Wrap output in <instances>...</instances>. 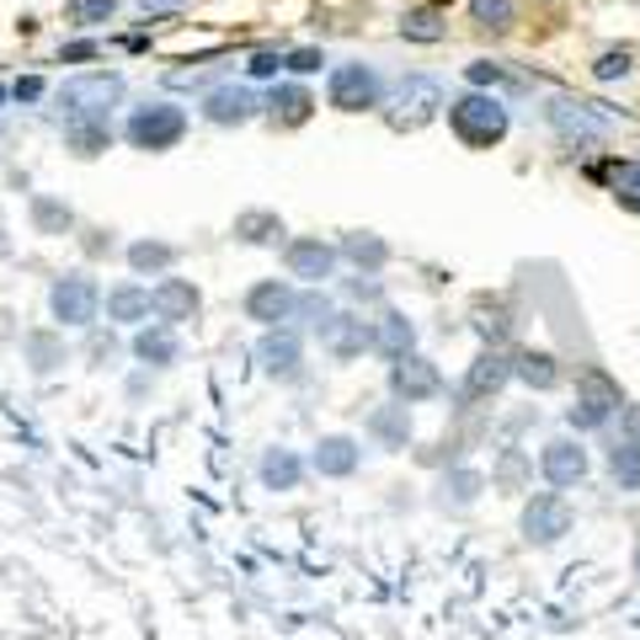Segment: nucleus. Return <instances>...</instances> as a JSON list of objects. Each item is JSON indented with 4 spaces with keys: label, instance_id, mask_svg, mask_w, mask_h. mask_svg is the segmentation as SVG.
<instances>
[{
    "label": "nucleus",
    "instance_id": "obj_1",
    "mask_svg": "<svg viewBox=\"0 0 640 640\" xmlns=\"http://www.w3.org/2000/svg\"><path fill=\"white\" fill-rule=\"evenodd\" d=\"M449 128L459 134V145L491 150V145L507 139V107H502V96L491 92H464L449 102Z\"/></svg>",
    "mask_w": 640,
    "mask_h": 640
},
{
    "label": "nucleus",
    "instance_id": "obj_2",
    "mask_svg": "<svg viewBox=\"0 0 640 640\" xmlns=\"http://www.w3.org/2000/svg\"><path fill=\"white\" fill-rule=\"evenodd\" d=\"M123 102V75L113 70H92V75H75L60 86V113L64 123H107V113Z\"/></svg>",
    "mask_w": 640,
    "mask_h": 640
},
{
    "label": "nucleus",
    "instance_id": "obj_3",
    "mask_svg": "<svg viewBox=\"0 0 640 640\" xmlns=\"http://www.w3.org/2000/svg\"><path fill=\"white\" fill-rule=\"evenodd\" d=\"M545 118H549V128H555L566 145H577V150L604 145V139L613 134V123H619L604 102H571V96H549Z\"/></svg>",
    "mask_w": 640,
    "mask_h": 640
},
{
    "label": "nucleus",
    "instance_id": "obj_4",
    "mask_svg": "<svg viewBox=\"0 0 640 640\" xmlns=\"http://www.w3.org/2000/svg\"><path fill=\"white\" fill-rule=\"evenodd\" d=\"M187 134V113L177 102H145L128 113V145L139 150H171Z\"/></svg>",
    "mask_w": 640,
    "mask_h": 640
},
{
    "label": "nucleus",
    "instance_id": "obj_5",
    "mask_svg": "<svg viewBox=\"0 0 640 640\" xmlns=\"http://www.w3.org/2000/svg\"><path fill=\"white\" fill-rule=\"evenodd\" d=\"M625 406V396H619V385H613L604 368H587L577 379V406L566 411V422L577 427V432H592V427H604Z\"/></svg>",
    "mask_w": 640,
    "mask_h": 640
},
{
    "label": "nucleus",
    "instance_id": "obj_6",
    "mask_svg": "<svg viewBox=\"0 0 640 640\" xmlns=\"http://www.w3.org/2000/svg\"><path fill=\"white\" fill-rule=\"evenodd\" d=\"M571 502L560 496V491H534L528 502H523V539L528 545H555V539H566L571 534Z\"/></svg>",
    "mask_w": 640,
    "mask_h": 640
},
{
    "label": "nucleus",
    "instance_id": "obj_7",
    "mask_svg": "<svg viewBox=\"0 0 640 640\" xmlns=\"http://www.w3.org/2000/svg\"><path fill=\"white\" fill-rule=\"evenodd\" d=\"M326 102L336 113H368V107H379V75L368 64H336Z\"/></svg>",
    "mask_w": 640,
    "mask_h": 640
},
{
    "label": "nucleus",
    "instance_id": "obj_8",
    "mask_svg": "<svg viewBox=\"0 0 640 640\" xmlns=\"http://www.w3.org/2000/svg\"><path fill=\"white\" fill-rule=\"evenodd\" d=\"M49 305H54V321H60V326H92L96 305H102V288H96L86 273H70L54 283Z\"/></svg>",
    "mask_w": 640,
    "mask_h": 640
},
{
    "label": "nucleus",
    "instance_id": "obj_9",
    "mask_svg": "<svg viewBox=\"0 0 640 640\" xmlns=\"http://www.w3.org/2000/svg\"><path fill=\"white\" fill-rule=\"evenodd\" d=\"M438 107H443V86L427 81V75H406L400 92H396V113H390V123H396V128H422Z\"/></svg>",
    "mask_w": 640,
    "mask_h": 640
},
{
    "label": "nucleus",
    "instance_id": "obj_10",
    "mask_svg": "<svg viewBox=\"0 0 640 640\" xmlns=\"http://www.w3.org/2000/svg\"><path fill=\"white\" fill-rule=\"evenodd\" d=\"M390 390H396V400L417 406V400L443 396V374H438V364H427V358H417V353H406V358L390 364Z\"/></svg>",
    "mask_w": 640,
    "mask_h": 640
},
{
    "label": "nucleus",
    "instance_id": "obj_11",
    "mask_svg": "<svg viewBox=\"0 0 640 640\" xmlns=\"http://www.w3.org/2000/svg\"><path fill=\"white\" fill-rule=\"evenodd\" d=\"M283 267H288V277H300V283H309V288H321V283L336 273V245H326L321 235L288 241V251H283Z\"/></svg>",
    "mask_w": 640,
    "mask_h": 640
},
{
    "label": "nucleus",
    "instance_id": "obj_12",
    "mask_svg": "<svg viewBox=\"0 0 640 640\" xmlns=\"http://www.w3.org/2000/svg\"><path fill=\"white\" fill-rule=\"evenodd\" d=\"M539 470H545L549 486L571 491V486H581V481H587V449H581V443H571V438H549L545 454H539Z\"/></svg>",
    "mask_w": 640,
    "mask_h": 640
},
{
    "label": "nucleus",
    "instance_id": "obj_13",
    "mask_svg": "<svg viewBox=\"0 0 640 640\" xmlns=\"http://www.w3.org/2000/svg\"><path fill=\"white\" fill-rule=\"evenodd\" d=\"M294 305H300L294 283H283V277H267V283H256V288L245 294V321L277 326V321H294Z\"/></svg>",
    "mask_w": 640,
    "mask_h": 640
},
{
    "label": "nucleus",
    "instance_id": "obj_14",
    "mask_svg": "<svg viewBox=\"0 0 640 640\" xmlns=\"http://www.w3.org/2000/svg\"><path fill=\"white\" fill-rule=\"evenodd\" d=\"M150 294H155V321H166V326L192 321V315H198V305H203V300H198V288H192L187 277H160Z\"/></svg>",
    "mask_w": 640,
    "mask_h": 640
},
{
    "label": "nucleus",
    "instance_id": "obj_15",
    "mask_svg": "<svg viewBox=\"0 0 640 640\" xmlns=\"http://www.w3.org/2000/svg\"><path fill=\"white\" fill-rule=\"evenodd\" d=\"M321 347H326L332 358H342V364H347V358H358L364 347L374 353V326H364L358 315H336L332 326L321 332Z\"/></svg>",
    "mask_w": 640,
    "mask_h": 640
},
{
    "label": "nucleus",
    "instance_id": "obj_16",
    "mask_svg": "<svg viewBox=\"0 0 640 640\" xmlns=\"http://www.w3.org/2000/svg\"><path fill=\"white\" fill-rule=\"evenodd\" d=\"M507 379H513V364H507L502 353H481V358L470 364V374H464L459 396H464V400H486V396H496Z\"/></svg>",
    "mask_w": 640,
    "mask_h": 640
},
{
    "label": "nucleus",
    "instance_id": "obj_17",
    "mask_svg": "<svg viewBox=\"0 0 640 640\" xmlns=\"http://www.w3.org/2000/svg\"><path fill=\"white\" fill-rule=\"evenodd\" d=\"M321 475H353L358 464H364V449H358V438H347V432H332V438H321L315 443V459H309Z\"/></svg>",
    "mask_w": 640,
    "mask_h": 640
},
{
    "label": "nucleus",
    "instance_id": "obj_18",
    "mask_svg": "<svg viewBox=\"0 0 640 640\" xmlns=\"http://www.w3.org/2000/svg\"><path fill=\"white\" fill-rule=\"evenodd\" d=\"M256 364L267 368V374H277V379H294L300 374V336L288 332H267L262 342H256Z\"/></svg>",
    "mask_w": 640,
    "mask_h": 640
},
{
    "label": "nucleus",
    "instance_id": "obj_19",
    "mask_svg": "<svg viewBox=\"0 0 640 640\" xmlns=\"http://www.w3.org/2000/svg\"><path fill=\"white\" fill-rule=\"evenodd\" d=\"M411 347H417V326H411L400 309H385V315L374 321V353L396 364V358H406Z\"/></svg>",
    "mask_w": 640,
    "mask_h": 640
},
{
    "label": "nucleus",
    "instance_id": "obj_20",
    "mask_svg": "<svg viewBox=\"0 0 640 640\" xmlns=\"http://www.w3.org/2000/svg\"><path fill=\"white\" fill-rule=\"evenodd\" d=\"M256 107H262V102H256V92H245V86H213L209 102H203V118L209 123H245Z\"/></svg>",
    "mask_w": 640,
    "mask_h": 640
},
{
    "label": "nucleus",
    "instance_id": "obj_21",
    "mask_svg": "<svg viewBox=\"0 0 640 640\" xmlns=\"http://www.w3.org/2000/svg\"><path fill=\"white\" fill-rule=\"evenodd\" d=\"M134 358H139V364L166 368V364H177V358H182V342H177V332L160 321V326H145V332L134 336Z\"/></svg>",
    "mask_w": 640,
    "mask_h": 640
},
{
    "label": "nucleus",
    "instance_id": "obj_22",
    "mask_svg": "<svg viewBox=\"0 0 640 640\" xmlns=\"http://www.w3.org/2000/svg\"><path fill=\"white\" fill-rule=\"evenodd\" d=\"M368 438H374L379 449H406V438H411V411H406V400L379 406V411L368 417Z\"/></svg>",
    "mask_w": 640,
    "mask_h": 640
},
{
    "label": "nucleus",
    "instance_id": "obj_23",
    "mask_svg": "<svg viewBox=\"0 0 640 640\" xmlns=\"http://www.w3.org/2000/svg\"><path fill=\"white\" fill-rule=\"evenodd\" d=\"M464 75H470V86H475V92H491V96H496V92H513V96L534 92V86H528V75H513L507 64H491V60H475Z\"/></svg>",
    "mask_w": 640,
    "mask_h": 640
},
{
    "label": "nucleus",
    "instance_id": "obj_24",
    "mask_svg": "<svg viewBox=\"0 0 640 640\" xmlns=\"http://www.w3.org/2000/svg\"><path fill=\"white\" fill-rule=\"evenodd\" d=\"M598 177L609 182V192H613V203H619V209L640 213V160H609Z\"/></svg>",
    "mask_w": 640,
    "mask_h": 640
},
{
    "label": "nucleus",
    "instance_id": "obj_25",
    "mask_svg": "<svg viewBox=\"0 0 640 640\" xmlns=\"http://www.w3.org/2000/svg\"><path fill=\"white\" fill-rule=\"evenodd\" d=\"M107 315H113V321H150L155 294L150 288H139V283H118V288L107 294Z\"/></svg>",
    "mask_w": 640,
    "mask_h": 640
},
{
    "label": "nucleus",
    "instance_id": "obj_26",
    "mask_svg": "<svg viewBox=\"0 0 640 640\" xmlns=\"http://www.w3.org/2000/svg\"><path fill=\"white\" fill-rule=\"evenodd\" d=\"M513 379H523L528 390H555L560 385V368H555V353H518L513 358Z\"/></svg>",
    "mask_w": 640,
    "mask_h": 640
},
{
    "label": "nucleus",
    "instance_id": "obj_27",
    "mask_svg": "<svg viewBox=\"0 0 640 640\" xmlns=\"http://www.w3.org/2000/svg\"><path fill=\"white\" fill-rule=\"evenodd\" d=\"M300 475H305V464L288 454V449H267V454H262V486L267 491H294Z\"/></svg>",
    "mask_w": 640,
    "mask_h": 640
},
{
    "label": "nucleus",
    "instance_id": "obj_28",
    "mask_svg": "<svg viewBox=\"0 0 640 640\" xmlns=\"http://www.w3.org/2000/svg\"><path fill=\"white\" fill-rule=\"evenodd\" d=\"M342 256L358 262V267H368V273H379V267L390 262V245L379 241V235H368V230H353V235L342 241Z\"/></svg>",
    "mask_w": 640,
    "mask_h": 640
},
{
    "label": "nucleus",
    "instance_id": "obj_29",
    "mask_svg": "<svg viewBox=\"0 0 640 640\" xmlns=\"http://www.w3.org/2000/svg\"><path fill=\"white\" fill-rule=\"evenodd\" d=\"M235 235L251 241V245H277L283 241V219L267 213V209H245L241 219H235Z\"/></svg>",
    "mask_w": 640,
    "mask_h": 640
},
{
    "label": "nucleus",
    "instance_id": "obj_30",
    "mask_svg": "<svg viewBox=\"0 0 640 640\" xmlns=\"http://www.w3.org/2000/svg\"><path fill=\"white\" fill-rule=\"evenodd\" d=\"M267 107H273L277 123H288V128H294V123H305L309 113H315V96H309L305 86H277V92L267 96Z\"/></svg>",
    "mask_w": 640,
    "mask_h": 640
},
{
    "label": "nucleus",
    "instance_id": "obj_31",
    "mask_svg": "<svg viewBox=\"0 0 640 640\" xmlns=\"http://www.w3.org/2000/svg\"><path fill=\"white\" fill-rule=\"evenodd\" d=\"M609 475L619 491H640V443H613L609 449Z\"/></svg>",
    "mask_w": 640,
    "mask_h": 640
},
{
    "label": "nucleus",
    "instance_id": "obj_32",
    "mask_svg": "<svg viewBox=\"0 0 640 640\" xmlns=\"http://www.w3.org/2000/svg\"><path fill=\"white\" fill-rule=\"evenodd\" d=\"M177 262V245H166V241H134L128 245V267L134 273H166Z\"/></svg>",
    "mask_w": 640,
    "mask_h": 640
},
{
    "label": "nucleus",
    "instance_id": "obj_33",
    "mask_svg": "<svg viewBox=\"0 0 640 640\" xmlns=\"http://www.w3.org/2000/svg\"><path fill=\"white\" fill-rule=\"evenodd\" d=\"M70 224H75L70 203H60V198H32V230H38V235H64Z\"/></svg>",
    "mask_w": 640,
    "mask_h": 640
},
{
    "label": "nucleus",
    "instance_id": "obj_34",
    "mask_svg": "<svg viewBox=\"0 0 640 640\" xmlns=\"http://www.w3.org/2000/svg\"><path fill=\"white\" fill-rule=\"evenodd\" d=\"M470 17L491 32H507L518 22V0H470Z\"/></svg>",
    "mask_w": 640,
    "mask_h": 640
},
{
    "label": "nucleus",
    "instance_id": "obj_35",
    "mask_svg": "<svg viewBox=\"0 0 640 640\" xmlns=\"http://www.w3.org/2000/svg\"><path fill=\"white\" fill-rule=\"evenodd\" d=\"M64 139L75 145V155H102L107 145H113L107 123H64Z\"/></svg>",
    "mask_w": 640,
    "mask_h": 640
},
{
    "label": "nucleus",
    "instance_id": "obj_36",
    "mask_svg": "<svg viewBox=\"0 0 640 640\" xmlns=\"http://www.w3.org/2000/svg\"><path fill=\"white\" fill-rule=\"evenodd\" d=\"M113 11H118V0H70L64 6L70 28H102V22H113Z\"/></svg>",
    "mask_w": 640,
    "mask_h": 640
},
{
    "label": "nucleus",
    "instance_id": "obj_37",
    "mask_svg": "<svg viewBox=\"0 0 640 640\" xmlns=\"http://www.w3.org/2000/svg\"><path fill=\"white\" fill-rule=\"evenodd\" d=\"M630 70H636V49H625V43H619V49H604V54L592 60V75H598V81H625Z\"/></svg>",
    "mask_w": 640,
    "mask_h": 640
},
{
    "label": "nucleus",
    "instance_id": "obj_38",
    "mask_svg": "<svg viewBox=\"0 0 640 640\" xmlns=\"http://www.w3.org/2000/svg\"><path fill=\"white\" fill-rule=\"evenodd\" d=\"M481 486H486V481H481L475 470H454V475L443 481V507H449V502H454V507H470V502L481 496Z\"/></svg>",
    "mask_w": 640,
    "mask_h": 640
},
{
    "label": "nucleus",
    "instance_id": "obj_39",
    "mask_svg": "<svg viewBox=\"0 0 640 640\" xmlns=\"http://www.w3.org/2000/svg\"><path fill=\"white\" fill-rule=\"evenodd\" d=\"M294 315H300V321H309L315 332H326V326H332V321H336L332 300H326L321 288H309V294H300V305H294Z\"/></svg>",
    "mask_w": 640,
    "mask_h": 640
},
{
    "label": "nucleus",
    "instance_id": "obj_40",
    "mask_svg": "<svg viewBox=\"0 0 640 640\" xmlns=\"http://www.w3.org/2000/svg\"><path fill=\"white\" fill-rule=\"evenodd\" d=\"M406 38H417V43H438L443 38V22H438V11H411L406 22H400Z\"/></svg>",
    "mask_w": 640,
    "mask_h": 640
},
{
    "label": "nucleus",
    "instance_id": "obj_41",
    "mask_svg": "<svg viewBox=\"0 0 640 640\" xmlns=\"http://www.w3.org/2000/svg\"><path fill=\"white\" fill-rule=\"evenodd\" d=\"M321 64H326L321 49H294V54H283V70H294V75H315Z\"/></svg>",
    "mask_w": 640,
    "mask_h": 640
},
{
    "label": "nucleus",
    "instance_id": "obj_42",
    "mask_svg": "<svg viewBox=\"0 0 640 640\" xmlns=\"http://www.w3.org/2000/svg\"><path fill=\"white\" fill-rule=\"evenodd\" d=\"M523 470H528V459L507 449V454H502V464H496V486H507V491H513V486L523 481Z\"/></svg>",
    "mask_w": 640,
    "mask_h": 640
},
{
    "label": "nucleus",
    "instance_id": "obj_43",
    "mask_svg": "<svg viewBox=\"0 0 640 640\" xmlns=\"http://www.w3.org/2000/svg\"><path fill=\"white\" fill-rule=\"evenodd\" d=\"M28 353L38 358V368H54V364H60V347H54V336H43V332L28 336Z\"/></svg>",
    "mask_w": 640,
    "mask_h": 640
},
{
    "label": "nucleus",
    "instance_id": "obj_44",
    "mask_svg": "<svg viewBox=\"0 0 640 640\" xmlns=\"http://www.w3.org/2000/svg\"><path fill=\"white\" fill-rule=\"evenodd\" d=\"M277 70H283V54H251V64H245L251 81H273Z\"/></svg>",
    "mask_w": 640,
    "mask_h": 640
},
{
    "label": "nucleus",
    "instance_id": "obj_45",
    "mask_svg": "<svg viewBox=\"0 0 640 640\" xmlns=\"http://www.w3.org/2000/svg\"><path fill=\"white\" fill-rule=\"evenodd\" d=\"M347 294H353V300H379V283H374V273H364L347 283Z\"/></svg>",
    "mask_w": 640,
    "mask_h": 640
},
{
    "label": "nucleus",
    "instance_id": "obj_46",
    "mask_svg": "<svg viewBox=\"0 0 640 640\" xmlns=\"http://www.w3.org/2000/svg\"><path fill=\"white\" fill-rule=\"evenodd\" d=\"M11 96H17V102H38V96H43V81L28 75V81H17V86H11Z\"/></svg>",
    "mask_w": 640,
    "mask_h": 640
},
{
    "label": "nucleus",
    "instance_id": "obj_47",
    "mask_svg": "<svg viewBox=\"0 0 640 640\" xmlns=\"http://www.w3.org/2000/svg\"><path fill=\"white\" fill-rule=\"evenodd\" d=\"M625 438L640 443V406H625Z\"/></svg>",
    "mask_w": 640,
    "mask_h": 640
},
{
    "label": "nucleus",
    "instance_id": "obj_48",
    "mask_svg": "<svg viewBox=\"0 0 640 640\" xmlns=\"http://www.w3.org/2000/svg\"><path fill=\"white\" fill-rule=\"evenodd\" d=\"M60 60H96V43H70L60 49Z\"/></svg>",
    "mask_w": 640,
    "mask_h": 640
},
{
    "label": "nucleus",
    "instance_id": "obj_49",
    "mask_svg": "<svg viewBox=\"0 0 640 640\" xmlns=\"http://www.w3.org/2000/svg\"><path fill=\"white\" fill-rule=\"evenodd\" d=\"M139 6H145V11H182L187 0H139Z\"/></svg>",
    "mask_w": 640,
    "mask_h": 640
},
{
    "label": "nucleus",
    "instance_id": "obj_50",
    "mask_svg": "<svg viewBox=\"0 0 640 640\" xmlns=\"http://www.w3.org/2000/svg\"><path fill=\"white\" fill-rule=\"evenodd\" d=\"M636 577H640V549H636Z\"/></svg>",
    "mask_w": 640,
    "mask_h": 640
},
{
    "label": "nucleus",
    "instance_id": "obj_51",
    "mask_svg": "<svg viewBox=\"0 0 640 640\" xmlns=\"http://www.w3.org/2000/svg\"><path fill=\"white\" fill-rule=\"evenodd\" d=\"M0 102H6V86H0Z\"/></svg>",
    "mask_w": 640,
    "mask_h": 640
}]
</instances>
